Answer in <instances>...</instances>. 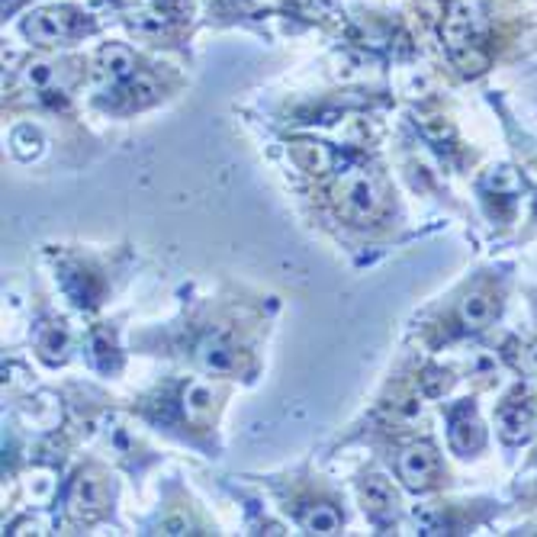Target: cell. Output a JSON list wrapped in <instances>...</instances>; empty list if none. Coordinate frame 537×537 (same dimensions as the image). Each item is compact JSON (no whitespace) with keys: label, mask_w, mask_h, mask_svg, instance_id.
Segmentation results:
<instances>
[{"label":"cell","mask_w":537,"mask_h":537,"mask_svg":"<svg viewBox=\"0 0 537 537\" xmlns=\"http://www.w3.org/2000/svg\"><path fill=\"white\" fill-rule=\"evenodd\" d=\"M303 528L313 531V534H335L341 528V515L332 505H313V509L303 515Z\"/></svg>","instance_id":"8fae6325"},{"label":"cell","mask_w":537,"mask_h":537,"mask_svg":"<svg viewBox=\"0 0 537 537\" xmlns=\"http://www.w3.org/2000/svg\"><path fill=\"white\" fill-rule=\"evenodd\" d=\"M492 313H496V309H492L490 296H483V293H470L467 300L460 303V319H463V325H467V328L490 325Z\"/></svg>","instance_id":"30bf717a"},{"label":"cell","mask_w":537,"mask_h":537,"mask_svg":"<svg viewBox=\"0 0 537 537\" xmlns=\"http://www.w3.org/2000/svg\"><path fill=\"white\" fill-rule=\"evenodd\" d=\"M129 94H132V97H139V100H151V97L158 94L155 77H149V75H136V81H132Z\"/></svg>","instance_id":"ac0fdd59"},{"label":"cell","mask_w":537,"mask_h":537,"mask_svg":"<svg viewBox=\"0 0 537 537\" xmlns=\"http://www.w3.org/2000/svg\"><path fill=\"white\" fill-rule=\"evenodd\" d=\"M438 473V454L429 444H415L399 457V476L408 490H429Z\"/></svg>","instance_id":"3957f363"},{"label":"cell","mask_w":537,"mask_h":537,"mask_svg":"<svg viewBox=\"0 0 537 537\" xmlns=\"http://www.w3.org/2000/svg\"><path fill=\"white\" fill-rule=\"evenodd\" d=\"M528 361H531V370H534V374H537V345L528 351Z\"/></svg>","instance_id":"44dd1931"},{"label":"cell","mask_w":537,"mask_h":537,"mask_svg":"<svg viewBox=\"0 0 537 537\" xmlns=\"http://www.w3.org/2000/svg\"><path fill=\"white\" fill-rule=\"evenodd\" d=\"M499 429H502V438L511 444L524 441V438L531 435V429H534V408L528 406V402H511V406L502 408V415H499Z\"/></svg>","instance_id":"277c9868"},{"label":"cell","mask_w":537,"mask_h":537,"mask_svg":"<svg viewBox=\"0 0 537 537\" xmlns=\"http://www.w3.org/2000/svg\"><path fill=\"white\" fill-rule=\"evenodd\" d=\"M39 351L46 354L48 361L65 357V351H68V332L62 325H46L39 332Z\"/></svg>","instance_id":"5bb4252c"},{"label":"cell","mask_w":537,"mask_h":537,"mask_svg":"<svg viewBox=\"0 0 537 537\" xmlns=\"http://www.w3.org/2000/svg\"><path fill=\"white\" fill-rule=\"evenodd\" d=\"M200 364L212 374H232L238 367V351L235 345H229L225 338H206L200 345Z\"/></svg>","instance_id":"5b68a950"},{"label":"cell","mask_w":537,"mask_h":537,"mask_svg":"<svg viewBox=\"0 0 537 537\" xmlns=\"http://www.w3.org/2000/svg\"><path fill=\"white\" fill-rule=\"evenodd\" d=\"M415 524L422 528V534H441L444 531V518L438 511H415Z\"/></svg>","instance_id":"e0dca14e"},{"label":"cell","mask_w":537,"mask_h":537,"mask_svg":"<svg viewBox=\"0 0 537 537\" xmlns=\"http://www.w3.org/2000/svg\"><path fill=\"white\" fill-rule=\"evenodd\" d=\"M10 7H14V0H4V10H10Z\"/></svg>","instance_id":"7402d4cb"},{"label":"cell","mask_w":537,"mask_h":537,"mask_svg":"<svg viewBox=\"0 0 537 537\" xmlns=\"http://www.w3.org/2000/svg\"><path fill=\"white\" fill-rule=\"evenodd\" d=\"M335 200H338V210L347 219H367L380 206V193H377L374 177L361 168H351L341 174V181L335 184Z\"/></svg>","instance_id":"6da1fadb"},{"label":"cell","mask_w":537,"mask_h":537,"mask_svg":"<svg viewBox=\"0 0 537 537\" xmlns=\"http://www.w3.org/2000/svg\"><path fill=\"white\" fill-rule=\"evenodd\" d=\"M23 33H26V39H33L36 46H58V42L71 39V33H75V16H71V10H58V7L36 10V14L23 23Z\"/></svg>","instance_id":"7a4b0ae2"},{"label":"cell","mask_w":537,"mask_h":537,"mask_svg":"<svg viewBox=\"0 0 537 537\" xmlns=\"http://www.w3.org/2000/svg\"><path fill=\"white\" fill-rule=\"evenodd\" d=\"M486 187L496 193H515V191H522V177H518L511 168H496L490 177H486Z\"/></svg>","instance_id":"2e32d148"},{"label":"cell","mask_w":537,"mask_h":537,"mask_svg":"<svg viewBox=\"0 0 537 537\" xmlns=\"http://www.w3.org/2000/svg\"><path fill=\"white\" fill-rule=\"evenodd\" d=\"M361 492H364V505H367L374 515H383V511L393 509V492H389V486L383 483L380 476H370Z\"/></svg>","instance_id":"7c38bea8"},{"label":"cell","mask_w":537,"mask_h":537,"mask_svg":"<svg viewBox=\"0 0 537 537\" xmlns=\"http://www.w3.org/2000/svg\"><path fill=\"white\" fill-rule=\"evenodd\" d=\"M450 441L460 454H470L483 444V429L473 418V406H460L454 412V429H450Z\"/></svg>","instance_id":"8992f818"},{"label":"cell","mask_w":537,"mask_h":537,"mask_svg":"<svg viewBox=\"0 0 537 537\" xmlns=\"http://www.w3.org/2000/svg\"><path fill=\"white\" fill-rule=\"evenodd\" d=\"M212 387L203 380L191 383V387L184 389V415H187V422L193 425H206L210 422V415H212Z\"/></svg>","instance_id":"52a82bcc"},{"label":"cell","mask_w":537,"mask_h":537,"mask_svg":"<svg viewBox=\"0 0 537 537\" xmlns=\"http://www.w3.org/2000/svg\"><path fill=\"white\" fill-rule=\"evenodd\" d=\"M10 142H14V155L23 158V161H29V158H36L42 151V132L33 129V126H20Z\"/></svg>","instance_id":"9a60e30c"},{"label":"cell","mask_w":537,"mask_h":537,"mask_svg":"<svg viewBox=\"0 0 537 537\" xmlns=\"http://www.w3.org/2000/svg\"><path fill=\"white\" fill-rule=\"evenodd\" d=\"M132 71V52L126 46H107L100 52V75L109 81H119Z\"/></svg>","instance_id":"9c48e42d"},{"label":"cell","mask_w":537,"mask_h":537,"mask_svg":"<svg viewBox=\"0 0 537 537\" xmlns=\"http://www.w3.org/2000/svg\"><path fill=\"white\" fill-rule=\"evenodd\" d=\"M293 155H296V161H300L306 170H325V168H332V151H328L325 145L300 142L296 149H293Z\"/></svg>","instance_id":"4fadbf2b"},{"label":"cell","mask_w":537,"mask_h":537,"mask_svg":"<svg viewBox=\"0 0 537 537\" xmlns=\"http://www.w3.org/2000/svg\"><path fill=\"white\" fill-rule=\"evenodd\" d=\"M26 81L33 84V88H48V84L55 81V71H52V65H29V71H26Z\"/></svg>","instance_id":"d6986e66"},{"label":"cell","mask_w":537,"mask_h":537,"mask_svg":"<svg viewBox=\"0 0 537 537\" xmlns=\"http://www.w3.org/2000/svg\"><path fill=\"white\" fill-rule=\"evenodd\" d=\"M103 505V483L97 476H81L71 490V511L75 515H90Z\"/></svg>","instance_id":"ba28073f"},{"label":"cell","mask_w":537,"mask_h":537,"mask_svg":"<svg viewBox=\"0 0 537 537\" xmlns=\"http://www.w3.org/2000/svg\"><path fill=\"white\" fill-rule=\"evenodd\" d=\"M187 518H168V522H161V531L164 534H187Z\"/></svg>","instance_id":"ffe728a7"}]
</instances>
